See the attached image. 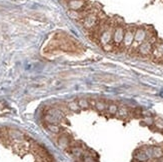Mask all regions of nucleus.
Listing matches in <instances>:
<instances>
[{
	"label": "nucleus",
	"instance_id": "nucleus-1",
	"mask_svg": "<svg viewBox=\"0 0 163 162\" xmlns=\"http://www.w3.org/2000/svg\"><path fill=\"white\" fill-rule=\"evenodd\" d=\"M83 25L86 29H95L98 26L99 19L96 15V13H93L91 11H89L83 18Z\"/></svg>",
	"mask_w": 163,
	"mask_h": 162
},
{
	"label": "nucleus",
	"instance_id": "nucleus-2",
	"mask_svg": "<svg viewBox=\"0 0 163 162\" xmlns=\"http://www.w3.org/2000/svg\"><path fill=\"white\" fill-rule=\"evenodd\" d=\"M125 29L122 26H116L113 29V35H112V44L115 46H119L122 44L124 37Z\"/></svg>",
	"mask_w": 163,
	"mask_h": 162
},
{
	"label": "nucleus",
	"instance_id": "nucleus-3",
	"mask_svg": "<svg viewBox=\"0 0 163 162\" xmlns=\"http://www.w3.org/2000/svg\"><path fill=\"white\" fill-rule=\"evenodd\" d=\"M146 39H147V33H146V31L145 29H143V28H138L135 30V32H134V41L133 43L135 44H137L136 45V47L138 48V46L141 43H143L144 41H146ZM133 45V44H132Z\"/></svg>",
	"mask_w": 163,
	"mask_h": 162
},
{
	"label": "nucleus",
	"instance_id": "nucleus-4",
	"mask_svg": "<svg viewBox=\"0 0 163 162\" xmlns=\"http://www.w3.org/2000/svg\"><path fill=\"white\" fill-rule=\"evenodd\" d=\"M134 32H135V31L132 30V29L125 30L123 41H122V44H121V45H123V47L129 48V47L132 46L133 41H134Z\"/></svg>",
	"mask_w": 163,
	"mask_h": 162
},
{
	"label": "nucleus",
	"instance_id": "nucleus-5",
	"mask_svg": "<svg viewBox=\"0 0 163 162\" xmlns=\"http://www.w3.org/2000/svg\"><path fill=\"white\" fill-rule=\"evenodd\" d=\"M152 49H153V43L149 40H146L143 43H141L137 48L138 53H140L141 55H149V54L152 53Z\"/></svg>",
	"mask_w": 163,
	"mask_h": 162
},
{
	"label": "nucleus",
	"instance_id": "nucleus-6",
	"mask_svg": "<svg viewBox=\"0 0 163 162\" xmlns=\"http://www.w3.org/2000/svg\"><path fill=\"white\" fill-rule=\"evenodd\" d=\"M150 154L144 149H138L134 153V158L138 162H145L149 159Z\"/></svg>",
	"mask_w": 163,
	"mask_h": 162
},
{
	"label": "nucleus",
	"instance_id": "nucleus-7",
	"mask_svg": "<svg viewBox=\"0 0 163 162\" xmlns=\"http://www.w3.org/2000/svg\"><path fill=\"white\" fill-rule=\"evenodd\" d=\"M85 5L84 0H70L69 1V7L73 11H79L82 9Z\"/></svg>",
	"mask_w": 163,
	"mask_h": 162
},
{
	"label": "nucleus",
	"instance_id": "nucleus-8",
	"mask_svg": "<svg viewBox=\"0 0 163 162\" xmlns=\"http://www.w3.org/2000/svg\"><path fill=\"white\" fill-rule=\"evenodd\" d=\"M152 55L155 58H162L163 57V42L153 46Z\"/></svg>",
	"mask_w": 163,
	"mask_h": 162
},
{
	"label": "nucleus",
	"instance_id": "nucleus-9",
	"mask_svg": "<svg viewBox=\"0 0 163 162\" xmlns=\"http://www.w3.org/2000/svg\"><path fill=\"white\" fill-rule=\"evenodd\" d=\"M69 144H70L69 137L66 136V135H62V136L58 138V145H59V147L63 148V149H66L69 146Z\"/></svg>",
	"mask_w": 163,
	"mask_h": 162
},
{
	"label": "nucleus",
	"instance_id": "nucleus-10",
	"mask_svg": "<svg viewBox=\"0 0 163 162\" xmlns=\"http://www.w3.org/2000/svg\"><path fill=\"white\" fill-rule=\"evenodd\" d=\"M151 156L155 157V158H160L163 156V150L160 147H153L151 149Z\"/></svg>",
	"mask_w": 163,
	"mask_h": 162
},
{
	"label": "nucleus",
	"instance_id": "nucleus-11",
	"mask_svg": "<svg viewBox=\"0 0 163 162\" xmlns=\"http://www.w3.org/2000/svg\"><path fill=\"white\" fill-rule=\"evenodd\" d=\"M44 119L47 122V124H56L58 121H59L56 118V117H54L51 114H46V115H45V117H44Z\"/></svg>",
	"mask_w": 163,
	"mask_h": 162
},
{
	"label": "nucleus",
	"instance_id": "nucleus-12",
	"mask_svg": "<svg viewBox=\"0 0 163 162\" xmlns=\"http://www.w3.org/2000/svg\"><path fill=\"white\" fill-rule=\"evenodd\" d=\"M47 129L54 134H58L60 132V127L57 124H47Z\"/></svg>",
	"mask_w": 163,
	"mask_h": 162
},
{
	"label": "nucleus",
	"instance_id": "nucleus-13",
	"mask_svg": "<svg viewBox=\"0 0 163 162\" xmlns=\"http://www.w3.org/2000/svg\"><path fill=\"white\" fill-rule=\"evenodd\" d=\"M71 153L74 156H76V157H80L81 155L83 154L82 149H81V148H79V147H72L71 148Z\"/></svg>",
	"mask_w": 163,
	"mask_h": 162
},
{
	"label": "nucleus",
	"instance_id": "nucleus-14",
	"mask_svg": "<svg viewBox=\"0 0 163 162\" xmlns=\"http://www.w3.org/2000/svg\"><path fill=\"white\" fill-rule=\"evenodd\" d=\"M78 106H79V108H82V109H86V108L89 107L88 101L85 100V99H79V101H78Z\"/></svg>",
	"mask_w": 163,
	"mask_h": 162
},
{
	"label": "nucleus",
	"instance_id": "nucleus-15",
	"mask_svg": "<svg viewBox=\"0 0 163 162\" xmlns=\"http://www.w3.org/2000/svg\"><path fill=\"white\" fill-rule=\"evenodd\" d=\"M68 109H70V110H72V111H77V110L79 109L78 103L75 102V101L69 102V104H68Z\"/></svg>",
	"mask_w": 163,
	"mask_h": 162
},
{
	"label": "nucleus",
	"instance_id": "nucleus-16",
	"mask_svg": "<svg viewBox=\"0 0 163 162\" xmlns=\"http://www.w3.org/2000/svg\"><path fill=\"white\" fill-rule=\"evenodd\" d=\"M117 111H118V107H117L116 104H110L108 106V112L110 114H115L117 113Z\"/></svg>",
	"mask_w": 163,
	"mask_h": 162
},
{
	"label": "nucleus",
	"instance_id": "nucleus-17",
	"mask_svg": "<svg viewBox=\"0 0 163 162\" xmlns=\"http://www.w3.org/2000/svg\"><path fill=\"white\" fill-rule=\"evenodd\" d=\"M95 107H96V109H98V110H104L106 108V106H105V104H104L103 102H101V101H97L96 102V104H95Z\"/></svg>",
	"mask_w": 163,
	"mask_h": 162
},
{
	"label": "nucleus",
	"instance_id": "nucleus-18",
	"mask_svg": "<svg viewBox=\"0 0 163 162\" xmlns=\"http://www.w3.org/2000/svg\"><path fill=\"white\" fill-rule=\"evenodd\" d=\"M118 114L120 115V116H126L127 115V113H128V111H127V109H126L125 107H121V108H118Z\"/></svg>",
	"mask_w": 163,
	"mask_h": 162
}]
</instances>
